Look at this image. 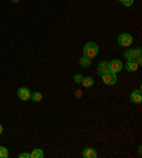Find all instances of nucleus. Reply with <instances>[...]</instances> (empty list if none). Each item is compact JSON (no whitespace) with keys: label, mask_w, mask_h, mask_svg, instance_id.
<instances>
[{"label":"nucleus","mask_w":142,"mask_h":158,"mask_svg":"<svg viewBox=\"0 0 142 158\" xmlns=\"http://www.w3.org/2000/svg\"><path fill=\"white\" fill-rule=\"evenodd\" d=\"M84 56L85 57H88V59H94V57H97L99 53V48H98V44L94 43V41H88L85 46H84Z\"/></svg>","instance_id":"f257e3e1"},{"label":"nucleus","mask_w":142,"mask_h":158,"mask_svg":"<svg viewBox=\"0 0 142 158\" xmlns=\"http://www.w3.org/2000/svg\"><path fill=\"white\" fill-rule=\"evenodd\" d=\"M9 157V151H7V148L6 147H0V158H7Z\"/></svg>","instance_id":"2eb2a0df"},{"label":"nucleus","mask_w":142,"mask_h":158,"mask_svg":"<svg viewBox=\"0 0 142 158\" xmlns=\"http://www.w3.org/2000/svg\"><path fill=\"white\" fill-rule=\"evenodd\" d=\"M30 157L31 158H43L44 152H43V150H40V148H36V150H33L30 152Z\"/></svg>","instance_id":"9b49d317"},{"label":"nucleus","mask_w":142,"mask_h":158,"mask_svg":"<svg viewBox=\"0 0 142 158\" xmlns=\"http://www.w3.org/2000/svg\"><path fill=\"white\" fill-rule=\"evenodd\" d=\"M132 43H134V37L129 33H122L118 36V44L122 47H129V46H132Z\"/></svg>","instance_id":"f03ea898"},{"label":"nucleus","mask_w":142,"mask_h":158,"mask_svg":"<svg viewBox=\"0 0 142 158\" xmlns=\"http://www.w3.org/2000/svg\"><path fill=\"white\" fill-rule=\"evenodd\" d=\"M83 157L84 158H97L98 154H97V151L94 148L87 147V148H84V151H83Z\"/></svg>","instance_id":"6e6552de"},{"label":"nucleus","mask_w":142,"mask_h":158,"mask_svg":"<svg viewBox=\"0 0 142 158\" xmlns=\"http://www.w3.org/2000/svg\"><path fill=\"white\" fill-rule=\"evenodd\" d=\"M91 61H92L91 59H88V57H85V56H84V57H81V59H80V66L87 69V67L91 66Z\"/></svg>","instance_id":"ddd939ff"},{"label":"nucleus","mask_w":142,"mask_h":158,"mask_svg":"<svg viewBox=\"0 0 142 158\" xmlns=\"http://www.w3.org/2000/svg\"><path fill=\"white\" fill-rule=\"evenodd\" d=\"M102 77V81H104V84H107V85H114L115 83H117V74L115 73H111V71H108V73H105V74H102L101 76Z\"/></svg>","instance_id":"20e7f679"},{"label":"nucleus","mask_w":142,"mask_h":158,"mask_svg":"<svg viewBox=\"0 0 142 158\" xmlns=\"http://www.w3.org/2000/svg\"><path fill=\"white\" fill-rule=\"evenodd\" d=\"M2 132H3V125L0 124V134H2Z\"/></svg>","instance_id":"6ab92c4d"},{"label":"nucleus","mask_w":142,"mask_h":158,"mask_svg":"<svg viewBox=\"0 0 142 158\" xmlns=\"http://www.w3.org/2000/svg\"><path fill=\"white\" fill-rule=\"evenodd\" d=\"M74 81L78 83V84H81V81H83V76H81V74H75V76H74Z\"/></svg>","instance_id":"f3484780"},{"label":"nucleus","mask_w":142,"mask_h":158,"mask_svg":"<svg viewBox=\"0 0 142 158\" xmlns=\"http://www.w3.org/2000/svg\"><path fill=\"white\" fill-rule=\"evenodd\" d=\"M121 3H122V6H125V7H131L132 4H134V0H120Z\"/></svg>","instance_id":"dca6fc26"},{"label":"nucleus","mask_w":142,"mask_h":158,"mask_svg":"<svg viewBox=\"0 0 142 158\" xmlns=\"http://www.w3.org/2000/svg\"><path fill=\"white\" fill-rule=\"evenodd\" d=\"M108 67H109V71H111V73L117 74L122 70V63H121L120 60H111V61L108 63Z\"/></svg>","instance_id":"39448f33"},{"label":"nucleus","mask_w":142,"mask_h":158,"mask_svg":"<svg viewBox=\"0 0 142 158\" xmlns=\"http://www.w3.org/2000/svg\"><path fill=\"white\" fill-rule=\"evenodd\" d=\"M109 71V67H108V61H101L98 64V70H97V74L98 76H102Z\"/></svg>","instance_id":"1a4fd4ad"},{"label":"nucleus","mask_w":142,"mask_h":158,"mask_svg":"<svg viewBox=\"0 0 142 158\" xmlns=\"http://www.w3.org/2000/svg\"><path fill=\"white\" fill-rule=\"evenodd\" d=\"M81 84H83L84 87H92V85H94V78L92 77H83Z\"/></svg>","instance_id":"f8f14e48"},{"label":"nucleus","mask_w":142,"mask_h":158,"mask_svg":"<svg viewBox=\"0 0 142 158\" xmlns=\"http://www.w3.org/2000/svg\"><path fill=\"white\" fill-rule=\"evenodd\" d=\"M18 158H31V157H30L29 152H23V154L18 155Z\"/></svg>","instance_id":"a211bd4d"},{"label":"nucleus","mask_w":142,"mask_h":158,"mask_svg":"<svg viewBox=\"0 0 142 158\" xmlns=\"http://www.w3.org/2000/svg\"><path fill=\"white\" fill-rule=\"evenodd\" d=\"M30 96H31V91H30L27 87H20L17 90V97L20 100H23V101H27V100H30Z\"/></svg>","instance_id":"423d86ee"},{"label":"nucleus","mask_w":142,"mask_h":158,"mask_svg":"<svg viewBox=\"0 0 142 158\" xmlns=\"http://www.w3.org/2000/svg\"><path fill=\"white\" fill-rule=\"evenodd\" d=\"M125 69H127L129 73H134V71H136L139 69V64L135 60H132V61H128L127 64H125Z\"/></svg>","instance_id":"9d476101"},{"label":"nucleus","mask_w":142,"mask_h":158,"mask_svg":"<svg viewBox=\"0 0 142 158\" xmlns=\"http://www.w3.org/2000/svg\"><path fill=\"white\" fill-rule=\"evenodd\" d=\"M142 50L141 48H134V50H127L124 53V57L128 60V61H132V60H136L141 57Z\"/></svg>","instance_id":"7ed1b4c3"},{"label":"nucleus","mask_w":142,"mask_h":158,"mask_svg":"<svg viewBox=\"0 0 142 158\" xmlns=\"http://www.w3.org/2000/svg\"><path fill=\"white\" fill-rule=\"evenodd\" d=\"M129 98H131L132 103H135V104H141V103H142L141 88H138L136 91H132V93H131V96H129Z\"/></svg>","instance_id":"0eeeda50"},{"label":"nucleus","mask_w":142,"mask_h":158,"mask_svg":"<svg viewBox=\"0 0 142 158\" xmlns=\"http://www.w3.org/2000/svg\"><path fill=\"white\" fill-rule=\"evenodd\" d=\"M30 98H31V101H34V103H39V101H41L43 96H41L40 93H31V96H30Z\"/></svg>","instance_id":"4468645a"}]
</instances>
